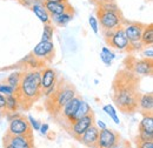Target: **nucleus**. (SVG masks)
Returning <instances> with one entry per match:
<instances>
[{"label":"nucleus","mask_w":153,"mask_h":148,"mask_svg":"<svg viewBox=\"0 0 153 148\" xmlns=\"http://www.w3.org/2000/svg\"><path fill=\"white\" fill-rule=\"evenodd\" d=\"M137 84L135 76L127 71L117 74L113 84V100L120 111L132 113L138 108L139 93L137 90Z\"/></svg>","instance_id":"1"},{"label":"nucleus","mask_w":153,"mask_h":148,"mask_svg":"<svg viewBox=\"0 0 153 148\" xmlns=\"http://www.w3.org/2000/svg\"><path fill=\"white\" fill-rule=\"evenodd\" d=\"M40 76H41V73L37 70L22 74L19 88L16 93L20 104H25V102L31 104L36 101L42 94L41 87H40Z\"/></svg>","instance_id":"2"},{"label":"nucleus","mask_w":153,"mask_h":148,"mask_svg":"<svg viewBox=\"0 0 153 148\" xmlns=\"http://www.w3.org/2000/svg\"><path fill=\"white\" fill-rule=\"evenodd\" d=\"M97 16H98L97 18L98 22L104 31H114L117 28L121 27L123 25V18L120 16V12L105 11L98 7Z\"/></svg>","instance_id":"3"},{"label":"nucleus","mask_w":153,"mask_h":148,"mask_svg":"<svg viewBox=\"0 0 153 148\" xmlns=\"http://www.w3.org/2000/svg\"><path fill=\"white\" fill-rule=\"evenodd\" d=\"M104 36L106 38L107 44L114 50H118V51L128 50L130 41L126 37L123 27H119L114 31H104Z\"/></svg>","instance_id":"4"},{"label":"nucleus","mask_w":153,"mask_h":148,"mask_svg":"<svg viewBox=\"0 0 153 148\" xmlns=\"http://www.w3.org/2000/svg\"><path fill=\"white\" fill-rule=\"evenodd\" d=\"M74 96H76V91H74V88H73L72 86L66 85V86H64V87H59V86H58V91L56 92V94H54L52 98H48V99L54 100L53 106L56 107V110L60 111V110L64 107V105H65L66 102H68V101H70L72 98H74Z\"/></svg>","instance_id":"5"},{"label":"nucleus","mask_w":153,"mask_h":148,"mask_svg":"<svg viewBox=\"0 0 153 148\" xmlns=\"http://www.w3.org/2000/svg\"><path fill=\"white\" fill-rule=\"evenodd\" d=\"M32 128L28 124V121L22 118L21 115L18 118H14L10 121V126H8V135H26L32 133Z\"/></svg>","instance_id":"6"},{"label":"nucleus","mask_w":153,"mask_h":148,"mask_svg":"<svg viewBox=\"0 0 153 148\" xmlns=\"http://www.w3.org/2000/svg\"><path fill=\"white\" fill-rule=\"evenodd\" d=\"M118 139L119 136L114 130H110V128L99 130L96 148H111L112 146L118 144Z\"/></svg>","instance_id":"7"},{"label":"nucleus","mask_w":153,"mask_h":148,"mask_svg":"<svg viewBox=\"0 0 153 148\" xmlns=\"http://www.w3.org/2000/svg\"><path fill=\"white\" fill-rule=\"evenodd\" d=\"M93 124H94L93 114H88V115H86L84 118L76 119L71 124V133L73 134V136L76 139H79L84 134V132Z\"/></svg>","instance_id":"8"},{"label":"nucleus","mask_w":153,"mask_h":148,"mask_svg":"<svg viewBox=\"0 0 153 148\" xmlns=\"http://www.w3.org/2000/svg\"><path fill=\"white\" fill-rule=\"evenodd\" d=\"M32 54L40 59L41 61L52 60L54 54V44L52 41H40L33 48Z\"/></svg>","instance_id":"9"},{"label":"nucleus","mask_w":153,"mask_h":148,"mask_svg":"<svg viewBox=\"0 0 153 148\" xmlns=\"http://www.w3.org/2000/svg\"><path fill=\"white\" fill-rule=\"evenodd\" d=\"M32 133L26 135H6L5 144H10L16 148H33Z\"/></svg>","instance_id":"10"},{"label":"nucleus","mask_w":153,"mask_h":148,"mask_svg":"<svg viewBox=\"0 0 153 148\" xmlns=\"http://www.w3.org/2000/svg\"><path fill=\"white\" fill-rule=\"evenodd\" d=\"M144 26L145 25H141V24H138V22H128L123 27L124 32H125V34H126V37H127L130 42L140 41Z\"/></svg>","instance_id":"11"},{"label":"nucleus","mask_w":153,"mask_h":148,"mask_svg":"<svg viewBox=\"0 0 153 148\" xmlns=\"http://www.w3.org/2000/svg\"><path fill=\"white\" fill-rule=\"evenodd\" d=\"M40 73H41V76H40L41 91H45L57 84V73L53 68H50V67L44 68L42 71H40Z\"/></svg>","instance_id":"12"},{"label":"nucleus","mask_w":153,"mask_h":148,"mask_svg":"<svg viewBox=\"0 0 153 148\" xmlns=\"http://www.w3.org/2000/svg\"><path fill=\"white\" fill-rule=\"evenodd\" d=\"M42 5H44L45 10L47 11V13L50 14V17L65 13V12H67V11H72V7H71V5L68 4V1H61V2H44Z\"/></svg>","instance_id":"13"},{"label":"nucleus","mask_w":153,"mask_h":148,"mask_svg":"<svg viewBox=\"0 0 153 148\" xmlns=\"http://www.w3.org/2000/svg\"><path fill=\"white\" fill-rule=\"evenodd\" d=\"M98 135H99V130L96 125H91L87 130L84 132V134L78 139L80 142H82L84 145L86 146H90V147H94L96 148L97 145V140H98Z\"/></svg>","instance_id":"14"},{"label":"nucleus","mask_w":153,"mask_h":148,"mask_svg":"<svg viewBox=\"0 0 153 148\" xmlns=\"http://www.w3.org/2000/svg\"><path fill=\"white\" fill-rule=\"evenodd\" d=\"M131 67H132V71L134 72V74H138V75H151L152 74L153 64L152 60L144 58L141 60H135Z\"/></svg>","instance_id":"15"},{"label":"nucleus","mask_w":153,"mask_h":148,"mask_svg":"<svg viewBox=\"0 0 153 148\" xmlns=\"http://www.w3.org/2000/svg\"><path fill=\"white\" fill-rule=\"evenodd\" d=\"M80 100H81V99L76 95V96L72 98L68 102H66V104L64 105V107L60 110L61 113H62V116H64L65 119H67L70 122H72V119H73L74 113H76V108H78V106H79Z\"/></svg>","instance_id":"16"},{"label":"nucleus","mask_w":153,"mask_h":148,"mask_svg":"<svg viewBox=\"0 0 153 148\" xmlns=\"http://www.w3.org/2000/svg\"><path fill=\"white\" fill-rule=\"evenodd\" d=\"M138 108L144 114H152L153 111V94L152 93H145L143 95H139L138 99Z\"/></svg>","instance_id":"17"},{"label":"nucleus","mask_w":153,"mask_h":148,"mask_svg":"<svg viewBox=\"0 0 153 148\" xmlns=\"http://www.w3.org/2000/svg\"><path fill=\"white\" fill-rule=\"evenodd\" d=\"M32 12L34 13V16L42 22V24H48L51 22V17L47 13V11L45 10L42 4H33L32 5Z\"/></svg>","instance_id":"18"},{"label":"nucleus","mask_w":153,"mask_h":148,"mask_svg":"<svg viewBox=\"0 0 153 148\" xmlns=\"http://www.w3.org/2000/svg\"><path fill=\"white\" fill-rule=\"evenodd\" d=\"M72 19H73V12L72 11H67V12L61 13V14H58V16H52L51 17V24H54L56 26L64 27Z\"/></svg>","instance_id":"19"},{"label":"nucleus","mask_w":153,"mask_h":148,"mask_svg":"<svg viewBox=\"0 0 153 148\" xmlns=\"http://www.w3.org/2000/svg\"><path fill=\"white\" fill-rule=\"evenodd\" d=\"M88 114H92V108H91V106H90L86 101L80 100L79 106H78L76 113H74V116H73V119H72V122H73L74 120H76V119L84 118V116H86V115H88ZM72 122H71V124H72Z\"/></svg>","instance_id":"20"},{"label":"nucleus","mask_w":153,"mask_h":148,"mask_svg":"<svg viewBox=\"0 0 153 148\" xmlns=\"http://www.w3.org/2000/svg\"><path fill=\"white\" fill-rule=\"evenodd\" d=\"M140 41L143 42L144 46H152L153 44V26L152 24L150 25H145L143 33H141V38Z\"/></svg>","instance_id":"21"},{"label":"nucleus","mask_w":153,"mask_h":148,"mask_svg":"<svg viewBox=\"0 0 153 148\" xmlns=\"http://www.w3.org/2000/svg\"><path fill=\"white\" fill-rule=\"evenodd\" d=\"M5 99H6V107H5V111L16 112L19 108L20 101L16 94H13V95H7V96H5Z\"/></svg>","instance_id":"22"},{"label":"nucleus","mask_w":153,"mask_h":148,"mask_svg":"<svg viewBox=\"0 0 153 148\" xmlns=\"http://www.w3.org/2000/svg\"><path fill=\"white\" fill-rule=\"evenodd\" d=\"M100 59H101V61L105 65L111 66L112 65V61L115 59V54L108 47H102L101 48V52H100Z\"/></svg>","instance_id":"23"},{"label":"nucleus","mask_w":153,"mask_h":148,"mask_svg":"<svg viewBox=\"0 0 153 148\" xmlns=\"http://www.w3.org/2000/svg\"><path fill=\"white\" fill-rule=\"evenodd\" d=\"M21 79H22V73H20V72H12L8 75V78H7V84L11 87H13L16 91H18L20 82H21Z\"/></svg>","instance_id":"24"},{"label":"nucleus","mask_w":153,"mask_h":148,"mask_svg":"<svg viewBox=\"0 0 153 148\" xmlns=\"http://www.w3.org/2000/svg\"><path fill=\"white\" fill-rule=\"evenodd\" d=\"M139 130L153 132V116L152 114H144V118L140 121Z\"/></svg>","instance_id":"25"},{"label":"nucleus","mask_w":153,"mask_h":148,"mask_svg":"<svg viewBox=\"0 0 153 148\" xmlns=\"http://www.w3.org/2000/svg\"><path fill=\"white\" fill-rule=\"evenodd\" d=\"M53 33H54V27H53V25H52L51 22L44 24V31H42L41 41H52Z\"/></svg>","instance_id":"26"},{"label":"nucleus","mask_w":153,"mask_h":148,"mask_svg":"<svg viewBox=\"0 0 153 148\" xmlns=\"http://www.w3.org/2000/svg\"><path fill=\"white\" fill-rule=\"evenodd\" d=\"M102 110L104 112L114 121V124L117 125H119L120 124V120H119V118H118V114H117V111H115L114 106L113 105H111V104H108V105H105L104 107H102Z\"/></svg>","instance_id":"27"},{"label":"nucleus","mask_w":153,"mask_h":148,"mask_svg":"<svg viewBox=\"0 0 153 148\" xmlns=\"http://www.w3.org/2000/svg\"><path fill=\"white\" fill-rule=\"evenodd\" d=\"M24 62H27V65L28 66H31L32 68H36V67H38L39 65H41L42 64V61L38 59L37 56H34L33 54H30V56H26V59H24L22 60Z\"/></svg>","instance_id":"28"},{"label":"nucleus","mask_w":153,"mask_h":148,"mask_svg":"<svg viewBox=\"0 0 153 148\" xmlns=\"http://www.w3.org/2000/svg\"><path fill=\"white\" fill-rule=\"evenodd\" d=\"M99 8L105 10V11H111V12H119V8H118V6L115 5V2L113 0H110V1H106V2L100 4L99 5Z\"/></svg>","instance_id":"29"},{"label":"nucleus","mask_w":153,"mask_h":148,"mask_svg":"<svg viewBox=\"0 0 153 148\" xmlns=\"http://www.w3.org/2000/svg\"><path fill=\"white\" fill-rule=\"evenodd\" d=\"M138 142L143 141H152L153 140V132H147V130H139V135H138Z\"/></svg>","instance_id":"30"},{"label":"nucleus","mask_w":153,"mask_h":148,"mask_svg":"<svg viewBox=\"0 0 153 148\" xmlns=\"http://www.w3.org/2000/svg\"><path fill=\"white\" fill-rule=\"evenodd\" d=\"M16 93L17 91L13 87H11L8 84H0V94L7 96V95H13Z\"/></svg>","instance_id":"31"},{"label":"nucleus","mask_w":153,"mask_h":148,"mask_svg":"<svg viewBox=\"0 0 153 148\" xmlns=\"http://www.w3.org/2000/svg\"><path fill=\"white\" fill-rule=\"evenodd\" d=\"M88 24H90V26H91L93 33H94V34H98V33H99V22H98V19H97L96 17H93V16H91V17L88 18Z\"/></svg>","instance_id":"32"},{"label":"nucleus","mask_w":153,"mask_h":148,"mask_svg":"<svg viewBox=\"0 0 153 148\" xmlns=\"http://www.w3.org/2000/svg\"><path fill=\"white\" fill-rule=\"evenodd\" d=\"M27 121H28V124H30V126H31V128H33L34 130H39L40 128V122L37 121L32 115H28V118H27Z\"/></svg>","instance_id":"33"},{"label":"nucleus","mask_w":153,"mask_h":148,"mask_svg":"<svg viewBox=\"0 0 153 148\" xmlns=\"http://www.w3.org/2000/svg\"><path fill=\"white\" fill-rule=\"evenodd\" d=\"M57 91H58V84H56V85L51 86L50 88H47V90L42 91V93L45 94V96H46V98H52V96L56 94Z\"/></svg>","instance_id":"34"},{"label":"nucleus","mask_w":153,"mask_h":148,"mask_svg":"<svg viewBox=\"0 0 153 148\" xmlns=\"http://www.w3.org/2000/svg\"><path fill=\"white\" fill-rule=\"evenodd\" d=\"M143 56L145 59H150V60H152L153 59V48L150 46L149 48H146V50H144V52H143Z\"/></svg>","instance_id":"35"},{"label":"nucleus","mask_w":153,"mask_h":148,"mask_svg":"<svg viewBox=\"0 0 153 148\" xmlns=\"http://www.w3.org/2000/svg\"><path fill=\"white\" fill-rule=\"evenodd\" d=\"M138 148H153V140L152 141H143V142H138Z\"/></svg>","instance_id":"36"},{"label":"nucleus","mask_w":153,"mask_h":148,"mask_svg":"<svg viewBox=\"0 0 153 148\" xmlns=\"http://www.w3.org/2000/svg\"><path fill=\"white\" fill-rule=\"evenodd\" d=\"M48 125L47 124H41L40 125V128H39V132L42 134V135H46L47 133H48Z\"/></svg>","instance_id":"37"},{"label":"nucleus","mask_w":153,"mask_h":148,"mask_svg":"<svg viewBox=\"0 0 153 148\" xmlns=\"http://www.w3.org/2000/svg\"><path fill=\"white\" fill-rule=\"evenodd\" d=\"M96 126L98 127V130H105V128H107V126H106V124L104 122V121H101V120H98L96 122Z\"/></svg>","instance_id":"38"},{"label":"nucleus","mask_w":153,"mask_h":148,"mask_svg":"<svg viewBox=\"0 0 153 148\" xmlns=\"http://www.w3.org/2000/svg\"><path fill=\"white\" fill-rule=\"evenodd\" d=\"M5 107H6V99H5V95L0 94V108L5 111Z\"/></svg>","instance_id":"39"},{"label":"nucleus","mask_w":153,"mask_h":148,"mask_svg":"<svg viewBox=\"0 0 153 148\" xmlns=\"http://www.w3.org/2000/svg\"><path fill=\"white\" fill-rule=\"evenodd\" d=\"M44 2H61V1H67V0H42Z\"/></svg>","instance_id":"40"},{"label":"nucleus","mask_w":153,"mask_h":148,"mask_svg":"<svg viewBox=\"0 0 153 148\" xmlns=\"http://www.w3.org/2000/svg\"><path fill=\"white\" fill-rule=\"evenodd\" d=\"M93 2H97V4H102V2H106V1H110V0H92Z\"/></svg>","instance_id":"41"},{"label":"nucleus","mask_w":153,"mask_h":148,"mask_svg":"<svg viewBox=\"0 0 153 148\" xmlns=\"http://www.w3.org/2000/svg\"><path fill=\"white\" fill-rule=\"evenodd\" d=\"M5 148H16V147H13V146L10 145V144H5Z\"/></svg>","instance_id":"42"},{"label":"nucleus","mask_w":153,"mask_h":148,"mask_svg":"<svg viewBox=\"0 0 153 148\" xmlns=\"http://www.w3.org/2000/svg\"><path fill=\"white\" fill-rule=\"evenodd\" d=\"M4 113H5V111L0 108V118H2V116H4Z\"/></svg>","instance_id":"43"}]
</instances>
